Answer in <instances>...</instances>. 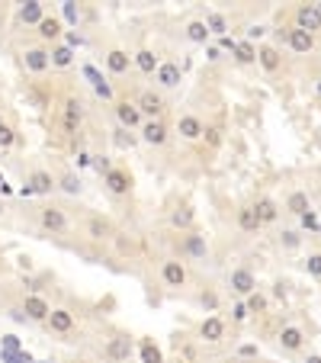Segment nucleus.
<instances>
[{
    "label": "nucleus",
    "instance_id": "4",
    "mask_svg": "<svg viewBox=\"0 0 321 363\" xmlns=\"http://www.w3.org/2000/svg\"><path fill=\"white\" fill-rule=\"evenodd\" d=\"M135 103H139V109H141V116L145 119H164V113H167V100H164V94H160L158 87H145V90H139Z\"/></svg>",
    "mask_w": 321,
    "mask_h": 363
},
{
    "label": "nucleus",
    "instance_id": "12",
    "mask_svg": "<svg viewBox=\"0 0 321 363\" xmlns=\"http://www.w3.org/2000/svg\"><path fill=\"white\" fill-rule=\"evenodd\" d=\"M103 62H107V71L113 77H126L128 68L135 64V58H132V52H128V49H119V45H113V49L103 55Z\"/></svg>",
    "mask_w": 321,
    "mask_h": 363
},
{
    "label": "nucleus",
    "instance_id": "37",
    "mask_svg": "<svg viewBox=\"0 0 321 363\" xmlns=\"http://www.w3.org/2000/svg\"><path fill=\"white\" fill-rule=\"evenodd\" d=\"M84 75L90 77V84H94V90H96L100 96H103V100H113V87H109L107 81H103V75H100L96 68H84Z\"/></svg>",
    "mask_w": 321,
    "mask_h": 363
},
{
    "label": "nucleus",
    "instance_id": "54",
    "mask_svg": "<svg viewBox=\"0 0 321 363\" xmlns=\"http://www.w3.org/2000/svg\"><path fill=\"white\" fill-rule=\"evenodd\" d=\"M315 7H318V13H321V0H318V3H315Z\"/></svg>",
    "mask_w": 321,
    "mask_h": 363
},
{
    "label": "nucleus",
    "instance_id": "38",
    "mask_svg": "<svg viewBox=\"0 0 321 363\" xmlns=\"http://www.w3.org/2000/svg\"><path fill=\"white\" fill-rule=\"evenodd\" d=\"M139 357L141 363H164V357H160V347L151 338H145V341L139 344Z\"/></svg>",
    "mask_w": 321,
    "mask_h": 363
},
{
    "label": "nucleus",
    "instance_id": "33",
    "mask_svg": "<svg viewBox=\"0 0 321 363\" xmlns=\"http://www.w3.org/2000/svg\"><path fill=\"white\" fill-rule=\"evenodd\" d=\"M232 58H235V64H241V68H247V64H257V45L247 42V39H241V42L235 45Z\"/></svg>",
    "mask_w": 321,
    "mask_h": 363
},
{
    "label": "nucleus",
    "instance_id": "47",
    "mask_svg": "<svg viewBox=\"0 0 321 363\" xmlns=\"http://www.w3.org/2000/svg\"><path fill=\"white\" fill-rule=\"evenodd\" d=\"M64 45H71V49H74V52H77V49L84 45V39H81L77 32H71V29H68V32H64Z\"/></svg>",
    "mask_w": 321,
    "mask_h": 363
},
{
    "label": "nucleus",
    "instance_id": "19",
    "mask_svg": "<svg viewBox=\"0 0 321 363\" xmlns=\"http://www.w3.org/2000/svg\"><path fill=\"white\" fill-rule=\"evenodd\" d=\"M177 135H180L183 142H199L206 135V122L196 113H183L180 119H177Z\"/></svg>",
    "mask_w": 321,
    "mask_h": 363
},
{
    "label": "nucleus",
    "instance_id": "11",
    "mask_svg": "<svg viewBox=\"0 0 321 363\" xmlns=\"http://www.w3.org/2000/svg\"><path fill=\"white\" fill-rule=\"evenodd\" d=\"M292 26L302 32H311V36H318L321 32V13L315 3H299L296 10H292Z\"/></svg>",
    "mask_w": 321,
    "mask_h": 363
},
{
    "label": "nucleus",
    "instance_id": "56",
    "mask_svg": "<svg viewBox=\"0 0 321 363\" xmlns=\"http://www.w3.org/2000/svg\"><path fill=\"white\" fill-rule=\"evenodd\" d=\"M318 232H321V228H318Z\"/></svg>",
    "mask_w": 321,
    "mask_h": 363
},
{
    "label": "nucleus",
    "instance_id": "6",
    "mask_svg": "<svg viewBox=\"0 0 321 363\" xmlns=\"http://www.w3.org/2000/svg\"><path fill=\"white\" fill-rule=\"evenodd\" d=\"M113 113H116V126L128 129V132H139L145 126V116L135 100H113Z\"/></svg>",
    "mask_w": 321,
    "mask_h": 363
},
{
    "label": "nucleus",
    "instance_id": "15",
    "mask_svg": "<svg viewBox=\"0 0 321 363\" xmlns=\"http://www.w3.org/2000/svg\"><path fill=\"white\" fill-rule=\"evenodd\" d=\"M225 334H228V325H225L222 315H206V319L199 321V341H206V344H222Z\"/></svg>",
    "mask_w": 321,
    "mask_h": 363
},
{
    "label": "nucleus",
    "instance_id": "55",
    "mask_svg": "<svg viewBox=\"0 0 321 363\" xmlns=\"http://www.w3.org/2000/svg\"><path fill=\"white\" fill-rule=\"evenodd\" d=\"M177 363H186V360H177Z\"/></svg>",
    "mask_w": 321,
    "mask_h": 363
},
{
    "label": "nucleus",
    "instance_id": "8",
    "mask_svg": "<svg viewBox=\"0 0 321 363\" xmlns=\"http://www.w3.org/2000/svg\"><path fill=\"white\" fill-rule=\"evenodd\" d=\"M81 122H84V100L77 94H68L61 103V126L68 135H74L77 129H81Z\"/></svg>",
    "mask_w": 321,
    "mask_h": 363
},
{
    "label": "nucleus",
    "instance_id": "14",
    "mask_svg": "<svg viewBox=\"0 0 321 363\" xmlns=\"http://www.w3.org/2000/svg\"><path fill=\"white\" fill-rule=\"evenodd\" d=\"M277 344H279V351L299 353L302 347H305V328H302V325H283L277 334Z\"/></svg>",
    "mask_w": 321,
    "mask_h": 363
},
{
    "label": "nucleus",
    "instance_id": "43",
    "mask_svg": "<svg viewBox=\"0 0 321 363\" xmlns=\"http://www.w3.org/2000/svg\"><path fill=\"white\" fill-rule=\"evenodd\" d=\"M196 302H199L206 312H219V306H222V302H219V293H212V289H203V293L196 296Z\"/></svg>",
    "mask_w": 321,
    "mask_h": 363
},
{
    "label": "nucleus",
    "instance_id": "46",
    "mask_svg": "<svg viewBox=\"0 0 321 363\" xmlns=\"http://www.w3.org/2000/svg\"><path fill=\"white\" fill-rule=\"evenodd\" d=\"M299 222H302V228H309V232H318V228H321V222H318V219H315V213L302 215Z\"/></svg>",
    "mask_w": 321,
    "mask_h": 363
},
{
    "label": "nucleus",
    "instance_id": "3",
    "mask_svg": "<svg viewBox=\"0 0 321 363\" xmlns=\"http://www.w3.org/2000/svg\"><path fill=\"white\" fill-rule=\"evenodd\" d=\"M20 62L26 75H45L52 68V52H48V45H26L20 52Z\"/></svg>",
    "mask_w": 321,
    "mask_h": 363
},
{
    "label": "nucleus",
    "instance_id": "44",
    "mask_svg": "<svg viewBox=\"0 0 321 363\" xmlns=\"http://www.w3.org/2000/svg\"><path fill=\"white\" fill-rule=\"evenodd\" d=\"M302 267H305V273H309V277L321 280V251H311V254L305 257V264H302Z\"/></svg>",
    "mask_w": 321,
    "mask_h": 363
},
{
    "label": "nucleus",
    "instance_id": "50",
    "mask_svg": "<svg viewBox=\"0 0 321 363\" xmlns=\"http://www.w3.org/2000/svg\"><path fill=\"white\" fill-rule=\"evenodd\" d=\"M238 353H241V357H257L260 351H257V344H241V351Z\"/></svg>",
    "mask_w": 321,
    "mask_h": 363
},
{
    "label": "nucleus",
    "instance_id": "49",
    "mask_svg": "<svg viewBox=\"0 0 321 363\" xmlns=\"http://www.w3.org/2000/svg\"><path fill=\"white\" fill-rule=\"evenodd\" d=\"M235 39H232V36H222V39H219V49H222V52H235Z\"/></svg>",
    "mask_w": 321,
    "mask_h": 363
},
{
    "label": "nucleus",
    "instance_id": "23",
    "mask_svg": "<svg viewBox=\"0 0 321 363\" xmlns=\"http://www.w3.org/2000/svg\"><path fill=\"white\" fill-rule=\"evenodd\" d=\"M23 315L29 321H48V315H52V306L42 299V296H36V293H29L26 299H23Z\"/></svg>",
    "mask_w": 321,
    "mask_h": 363
},
{
    "label": "nucleus",
    "instance_id": "1",
    "mask_svg": "<svg viewBox=\"0 0 321 363\" xmlns=\"http://www.w3.org/2000/svg\"><path fill=\"white\" fill-rule=\"evenodd\" d=\"M180 257H183V260H196V264H206V260H209V238H206L199 228L186 232V235L180 238Z\"/></svg>",
    "mask_w": 321,
    "mask_h": 363
},
{
    "label": "nucleus",
    "instance_id": "30",
    "mask_svg": "<svg viewBox=\"0 0 321 363\" xmlns=\"http://www.w3.org/2000/svg\"><path fill=\"white\" fill-rule=\"evenodd\" d=\"M48 13H45V7L39 3V0H29V3H20V10H16V20L26 23V26H39V23L45 20Z\"/></svg>",
    "mask_w": 321,
    "mask_h": 363
},
{
    "label": "nucleus",
    "instance_id": "29",
    "mask_svg": "<svg viewBox=\"0 0 321 363\" xmlns=\"http://www.w3.org/2000/svg\"><path fill=\"white\" fill-rule=\"evenodd\" d=\"M84 235L94 238V241H107L109 235H113V222L109 219H103V215H90L84 225Z\"/></svg>",
    "mask_w": 321,
    "mask_h": 363
},
{
    "label": "nucleus",
    "instance_id": "41",
    "mask_svg": "<svg viewBox=\"0 0 321 363\" xmlns=\"http://www.w3.org/2000/svg\"><path fill=\"white\" fill-rule=\"evenodd\" d=\"M13 145H16V132H13V126L7 119L0 116V151H10Z\"/></svg>",
    "mask_w": 321,
    "mask_h": 363
},
{
    "label": "nucleus",
    "instance_id": "21",
    "mask_svg": "<svg viewBox=\"0 0 321 363\" xmlns=\"http://www.w3.org/2000/svg\"><path fill=\"white\" fill-rule=\"evenodd\" d=\"M64 36V26H61V20L58 16H45L39 26H36V39H39V45H58V39Z\"/></svg>",
    "mask_w": 321,
    "mask_h": 363
},
{
    "label": "nucleus",
    "instance_id": "36",
    "mask_svg": "<svg viewBox=\"0 0 321 363\" xmlns=\"http://www.w3.org/2000/svg\"><path fill=\"white\" fill-rule=\"evenodd\" d=\"M58 187H61L68 196H81V190H84V183H81V177H77L74 171H64L61 177H58Z\"/></svg>",
    "mask_w": 321,
    "mask_h": 363
},
{
    "label": "nucleus",
    "instance_id": "25",
    "mask_svg": "<svg viewBox=\"0 0 321 363\" xmlns=\"http://www.w3.org/2000/svg\"><path fill=\"white\" fill-rule=\"evenodd\" d=\"M235 225H238V232H241V235H257V232L264 228L260 219H257V213H254V206H238Z\"/></svg>",
    "mask_w": 321,
    "mask_h": 363
},
{
    "label": "nucleus",
    "instance_id": "16",
    "mask_svg": "<svg viewBox=\"0 0 321 363\" xmlns=\"http://www.w3.org/2000/svg\"><path fill=\"white\" fill-rule=\"evenodd\" d=\"M180 81H183L180 64H177V62H160L158 75H154V87H158L160 94H164V90H177Z\"/></svg>",
    "mask_w": 321,
    "mask_h": 363
},
{
    "label": "nucleus",
    "instance_id": "18",
    "mask_svg": "<svg viewBox=\"0 0 321 363\" xmlns=\"http://www.w3.org/2000/svg\"><path fill=\"white\" fill-rule=\"evenodd\" d=\"M251 206H254V213H257V219H260V225H277L279 215H283V203H279V200H273V196H257Z\"/></svg>",
    "mask_w": 321,
    "mask_h": 363
},
{
    "label": "nucleus",
    "instance_id": "28",
    "mask_svg": "<svg viewBox=\"0 0 321 363\" xmlns=\"http://www.w3.org/2000/svg\"><path fill=\"white\" fill-rule=\"evenodd\" d=\"M45 325H48V332H55V334H71L74 332V315L58 306V309H52V315H48Z\"/></svg>",
    "mask_w": 321,
    "mask_h": 363
},
{
    "label": "nucleus",
    "instance_id": "32",
    "mask_svg": "<svg viewBox=\"0 0 321 363\" xmlns=\"http://www.w3.org/2000/svg\"><path fill=\"white\" fill-rule=\"evenodd\" d=\"M183 36H186V42H193V45H209V39H212L206 20H190L183 26Z\"/></svg>",
    "mask_w": 321,
    "mask_h": 363
},
{
    "label": "nucleus",
    "instance_id": "53",
    "mask_svg": "<svg viewBox=\"0 0 321 363\" xmlns=\"http://www.w3.org/2000/svg\"><path fill=\"white\" fill-rule=\"evenodd\" d=\"M0 215H3V200H0Z\"/></svg>",
    "mask_w": 321,
    "mask_h": 363
},
{
    "label": "nucleus",
    "instance_id": "42",
    "mask_svg": "<svg viewBox=\"0 0 321 363\" xmlns=\"http://www.w3.org/2000/svg\"><path fill=\"white\" fill-rule=\"evenodd\" d=\"M251 319V309H247L245 299H235L232 302V325H245V321Z\"/></svg>",
    "mask_w": 321,
    "mask_h": 363
},
{
    "label": "nucleus",
    "instance_id": "27",
    "mask_svg": "<svg viewBox=\"0 0 321 363\" xmlns=\"http://www.w3.org/2000/svg\"><path fill=\"white\" fill-rule=\"evenodd\" d=\"M132 58H135V68H139L145 77H154L160 68V58L154 49H139V52H132Z\"/></svg>",
    "mask_w": 321,
    "mask_h": 363
},
{
    "label": "nucleus",
    "instance_id": "26",
    "mask_svg": "<svg viewBox=\"0 0 321 363\" xmlns=\"http://www.w3.org/2000/svg\"><path fill=\"white\" fill-rule=\"evenodd\" d=\"M26 183H29L26 193H39V196H48V193H55V187H58V180H55L48 171H42V167H39V171H32Z\"/></svg>",
    "mask_w": 321,
    "mask_h": 363
},
{
    "label": "nucleus",
    "instance_id": "9",
    "mask_svg": "<svg viewBox=\"0 0 321 363\" xmlns=\"http://www.w3.org/2000/svg\"><path fill=\"white\" fill-rule=\"evenodd\" d=\"M139 139L148 145V148H164L167 139H171V126L164 119H145V126L139 129Z\"/></svg>",
    "mask_w": 321,
    "mask_h": 363
},
{
    "label": "nucleus",
    "instance_id": "48",
    "mask_svg": "<svg viewBox=\"0 0 321 363\" xmlns=\"http://www.w3.org/2000/svg\"><path fill=\"white\" fill-rule=\"evenodd\" d=\"M206 58H209V62H222L225 52L219 49V45H206Z\"/></svg>",
    "mask_w": 321,
    "mask_h": 363
},
{
    "label": "nucleus",
    "instance_id": "5",
    "mask_svg": "<svg viewBox=\"0 0 321 363\" xmlns=\"http://www.w3.org/2000/svg\"><path fill=\"white\" fill-rule=\"evenodd\" d=\"M228 286L238 299H247L251 293H257V273L247 264H238V267L228 270Z\"/></svg>",
    "mask_w": 321,
    "mask_h": 363
},
{
    "label": "nucleus",
    "instance_id": "31",
    "mask_svg": "<svg viewBox=\"0 0 321 363\" xmlns=\"http://www.w3.org/2000/svg\"><path fill=\"white\" fill-rule=\"evenodd\" d=\"M48 52H52V68H58V71H68V68H74V62H77V52H74V49H71V45L58 42V45H52Z\"/></svg>",
    "mask_w": 321,
    "mask_h": 363
},
{
    "label": "nucleus",
    "instance_id": "35",
    "mask_svg": "<svg viewBox=\"0 0 321 363\" xmlns=\"http://www.w3.org/2000/svg\"><path fill=\"white\" fill-rule=\"evenodd\" d=\"M139 142H141V139H139V132H128V129H122V126L113 129V145H116V148L128 151V148H135Z\"/></svg>",
    "mask_w": 321,
    "mask_h": 363
},
{
    "label": "nucleus",
    "instance_id": "13",
    "mask_svg": "<svg viewBox=\"0 0 321 363\" xmlns=\"http://www.w3.org/2000/svg\"><path fill=\"white\" fill-rule=\"evenodd\" d=\"M103 187H107L113 196H128V193L135 190V180H132V174L126 167H113L109 174H103Z\"/></svg>",
    "mask_w": 321,
    "mask_h": 363
},
{
    "label": "nucleus",
    "instance_id": "2",
    "mask_svg": "<svg viewBox=\"0 0 321 363\" xmlns=\"http://www.w3.org/2000/svg\"><path fill=\"white\" fill-rule=\"evenodd\" d=\"M160 283L171 289H183L190 283V270H186V260L180 257H164L160 260Z\"/></svg>",
    "mask_w": 321,
    "mask_h": 363
},
{
    "label": "nucleus",
    "instance_id": "20",
    "mask_svg": "<svg viewBox=\"0 0 321 363\" xmlns=\"http://www.w3.org/2000/svg\"><path fill=\"white\" fill-rule=\"evenodd\" d=\"M103 353H107L109 363H128V357H132V338L128 334H113L107 341V347H103Z\"/></svg>",
    "mask_w": 321,
    "mask_h": 363
},
{
    "label": "nucleus",
    "instance_id": "10",
    "mask_svg": "<svg viewBox=\"0 0 321 363\" xmlns=\"http://www.w3.org/2000/svg\"><path fill=\"white\" fill-rule=\"evenodd\" d=\"M279 32H283V29H279ZM283 42H286V49L292 55H311V52H315V45H318V36L302 32V29H296V26H286V32H283Z\"/></svg>",
    "mask_w": 321,
    "mask_h": 363
},
{
    "label": "nucleus",
    "instance_id": "24",
    "mask_svg": "<svg viewBox=\"0 0 321 363\" xmlns=\"http://www.w3.org/2000/svg\"><path fill=\"white\" fill-rule=\"evenodd\" d=\"M167 222H171V228H177L180 235H186V232L196 228V209H193V206H177V209H171Z\"/></svg>",
    "mask_w": 321,
    "mask_h": 363
},
{
    "label": "nucleus",
    "instance_id": "52",
    "mask_svg": "<svg viewBox=\"0 0 321 363\" xmlns=\"http://www.w3.org/2000/svg\"><path fill=\"white\" fill-rule=\"evenodd\" d=\"M315 94H318V96H321V75H318V77H315Z\"/></svg>",
    "mask_w": 321,
    "mask_h": 363
},
{
    "label": "nucleus",
    "instance_id": "7",
    "mask_svg": "<svg viewBox=\"0 0 321 363\" xmlns=\"http://www.w3.org/2000/svg\"><path fill=\"white\" fill-rule=\"evenodd\" d=\"M39 228L48 232V235H64L71 228V219H68L61 206H42L39 209Z\"/></svg>",
    "mask_w": 321,
    "mask_h": 363
},
{
    "label": "nucleus",
    "instance_id": "45",
    "mask_svg": "<svg viewBox=\"0 0 321 363\" xmlns=\"http://www.w3.org/2000/svg\"><path fill=\"white\" fill-rule=\"evenodd\" d=\"M264 36H267V26H264V23H254V26L245 32V39L247 42H254V45H257V39H264Z\"/></svg>",
    "mask_w": 321,
    "mask_h": 363
},
{
    "label": "nucleus",
    "instance_id": "40",
    "mask_svg": "<svg viewBox=\"0 0 321 363\" xmlns=\"http://www.w3.org/2000/svg\"><path fill=\"white\" fill-rule=\"evenodd\" d=\"M245 302H247V309H251V315H264V312L270 309V299L260 293V289H257V293H251Z\"/></svg>",
    "mask_w": 321,
    "mask_h": 363
},
{
    "label": "nucleus",
    "instance_id": "39",
    "mask_svg": "<svg viewBox=\"0 0 321 363\" xmlns=\"http://www.w3.org/2000/svg\"><path fill=\"white\" fill-rule=\"evenodd\" d=\"M277 241H279L283 251H299L302 247V232H296V228H283Z\"/></svg>",
    "mask_w": 321,
    "mask_h": 363
},
{
    "label": "nucleus",
    "instance_id": "22",
    "mask_svg": "<svg viewBox=\"0 0 321 363\" xmlns=\"http://www.w3.org/2000/svg\"><path fill=\"white\" fill-rule=\"evenodd\" d=\"M283 209L286 213H292V215H309L311 213V196H309V190H299V187H292V190L286 193V200H283Z\"/></svg>",
    "mask_w": 321,
    "mask_h": 363
},
{
    "label": "nucleus",
    "instance_id": "51",
    "mask_svg": "<svg viewBox=\"0 0 321 363\" xmlns=\"http://www.w3.org/2000/svg\"><path fill=\"white\" fill-rule=\"evenodd\" d=\"M302 363H321V353H305V360Z\"/></svg>",
    "mask_w": 321,
    "mask_h": 363
},
{
    "label": "nucleus",
    "instance_id": "34",
    "mask_svg": "<svg viewBox=\"0 0 321 363\" xmlns=\"http://www.w3.org/2000/svg\"><path fill=\"white\" fill-rule=\"evenodd\" d=\"M206 26H209V32L212 36H228V29H232V23H228V16L225 13H219V10H212V13H206Z\"/></svg>",
    "mask_w": 321,
    "mask_h": 363
},
{
    "label": "nucleus",
    "instance_id": "17",
    "mask_svg": "<svg viewBox=\"0 0 321 363\" xmlns=\"http://www.w3.org/2000/svg\"><path fill=\"white\" fill-rule=\"evenodd\" d=\"M257 64H260L264 75H277L279 68H283V52H279V45H273V42L257 45Z\"/></svg>",
    "mask_w": 321,
    "mask_h": 363
}]
</instances>
